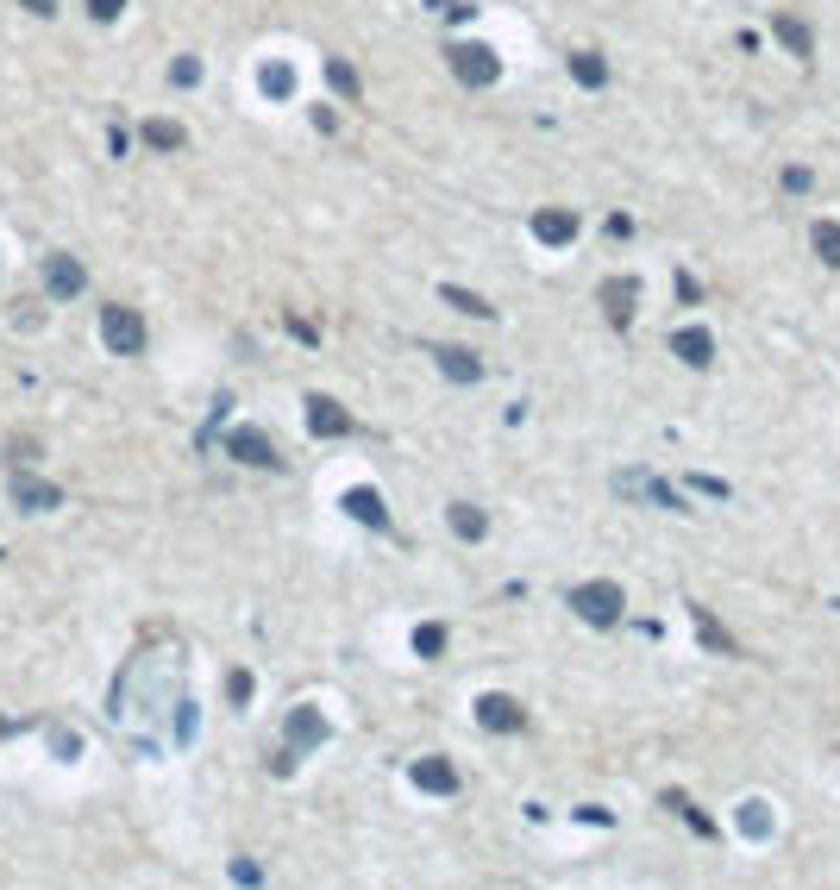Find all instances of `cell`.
<instances>
[{
    "label": "cell",
    "instance_id": "cell-1",
    "mask_svg": "<svg viewBox=\"0 0 840 890\" xmlns=\"http://www.w3.org/2000/svg\"><path fill=\"white\" fill-rule=\"evenodd\" d=\"M145 320H138V308H120V301H113V308H101V345L107 351H120V358H138V351H145Z\"/></svg>",
    "mask_w": 840,
    "mask_h": 890
},
{
    "label": "cell",
    "instance_id": "cell-2",
    "mask_svg": "<svg viewBox=\"0 0 840 890\" xmlns=\"http://www.w3.org/2000/svg\"><path fill=\"white\" fill-rule=\"evenodd\" d=\"M571 608H577L590 627H615L621 608H627V596H621V583H577V590H571Z\"/></svg>",
    "mask_w": 840,
    "mask_h": 890
},
{
    "label": "cell",
    "instance_id": "cell-3",
    "mask_svg": "<svg viewBox=\"0 0 840 890\" xmlns=\"http://www.w3.org/2000/svg\"><path fill=\"white\" fill-rule=\"evenodd\" d=\"M452 76L464 82V88H489L502 76V63H496V51H489V44H452Z\"/></svg>",
    "mask_w": 840,
    "mask_h": 890
},
{
    "label": "cell",
    "instance_id": "cell-4",
    "mask_svg": "<svg viewBox=\"0 0 840 890\" xmlns=\"http://www.w3.org/2000/svg\"><path fill=\"white\" fill-rule=\"evenodd\" d=\"M88 289V270L76 264V257H51V264H44V295H51V301H76Z\"/></svg>",
    "mask_w": 840,
    "mask_h": 890
},
{
    "label": "cell",
    "instance_id": "cell-5",
    "mask_svg": "<svg viewBox=\"0 0 840 890\" xmlns=\"http://www.w3.org/2000/svg\"><path fill=\"white\" fill-rule=\"evenodd\" d=\"M477 721H483V728L489 734H521V702L515 696H496V690H489V696H477Z\"/></svg>",
    "mask_w": 840,
    "mask_h": 890
},
{
    "label": "cell",
    "instance_id": "cell-6",
    "mask_svg": "<svg viewBox=\"0 0 840 890\" xmlns=\"http://www.w3.org/2000/svg\"><path fill=\"white\" fill-rule=\"evenodd\" d=\"M533 239L540 245H571L577 239V214L571 207H540V214H533Z\"/></svg>",
    "mask_w": 840,
    "mask_h": 890
},
{
    "label": "cell",
    "instance_id": "cell-7",
    "mask_svg": "<svg viewBox=\"0 0 840 890\" xmlns=\"http://www.w3.org/2000/svg\"><path fill=\"white\" fill-rule=\"evenodd\" d=\"M226 452L239 458V464H264V471H276V464H283V458H276V445H270L264 433H251V427L232 433V439H226Z\"/></svg>",
    "mask_w": 840,
    "mask_h": 890
},
{
    "label": "cell",
    "instance_id": "cell-8",
    "mask_svg": "<svg viewBox=\"0 0 840 890\" xmlns=\"http://www.w3.org/2000/svg\"><path fill=\"white\" fill-rule=\"evenodd\" d=\"M13 502L26 508V514H44V508H57V502H63V489H57V483H44V477H26V471H19V477H13Z\"/></svg>",
    "mask_w": 840,
    "mask_h": 890
},
{
    "label": "cell",
    "instance_id": "cell-9",
    "mask_svg": "<svg viewBox=\"0 0 840 890\" xmlns=\"http://www.w3.org/2000/svg\"><path fill=\"white\" fill-rule=\"evenodd\" d=\"M314 746H326V715L320 709H295L289 715V753H314Z\"/></svg>",
    "mask_w": 840,
    "mask_h": 890
},
{
    "label": "cell",
    "instance_id": "cell-10",
    "mask_svg": "<svg viewBox=\"0 0 840 890\" xmlns=\"http://www.w3.org/2000/svg\"><path fill=\"white\" fill-rule=\"evenodd\" d=\"M308 427L320 439H345V433H352V414H345L339 402H326V395H314V402H308Z\"/></svg>",
    "mask_w": 840,
    "mask_h": 890
},
{
    "label": "cell",
    "instance_id": "cell-11",
    "mask_svg": "<svg viewBox=\"0 0 840 890\" xmlns=\"http://www.w3.org/2000/svg\"><path fill=\"white\" fill-rule=\"evenodd\" d=\"M414 790H427V796H452L458 790V771L446 759H414Z\"/></svg>",
    "mask_w": 840,
    "mask_h": 890
},
{
    "label": "cell",
    "instance_id": "cell-12",
    "mask_svg": "<svg viewBox=\"0 0 840 890\" xmlns=\"http://www.w3.org/2000/svg\"><path fill=\"white\" fill-rule=\"evenodd\" d=\"M345 514L364 521V527H389V508H383L377 489H345Z\"/></svg>",
    "mask_w": 840,
    "mask_h": 890
},
{
    "label": "cell",
    "instance_id": "cell-13",
    "mask_svg": "<svg viewBox=\"0 0 840 890\" xmlns=\"http://www.w3.org/2000/svg\"><path fill=\"white\" fill-rule=\"evenodd\" d=\"M671 351H678L684 364H696V370H703V364L715 358V339L703 333V326H684V333H671Z\"/></svg>",
    "mask_w": 840,
    "mask_h": 890
},
{
    "label": "cell",
    "instance_id": "cell-14",
    "mask_svg": "<svg viewBox=\"0 0 840 890\" xmlns=\"http://www.w3.org/2000/svg\"><path fill=\"white\" fill-rule=\"evenodd\" d=\"M433 358H439V370H446V377H452V383H477V377H483V364H477V351H458V345H439V351H433Z\"/></svg>",
    "mask_w": 840,
    "mask_h": 890
},
{
    "label": "cell",
    "instance_id": "cell-15",
    "mask_svg": "<svg viewBox=\"0 0 840 890\" xmlns=\"http://www.w3.org/2000/svg\"><path fill=\"white\" fill-rule=\"evenodd\" d=\"M772 32L790 44V57H815V38H809V26H803L797 13H778V19H772Z\"/></svg>",
    "mask_w": 840,
    "mask_h": 890
},
{
    "label": "cell",
    "instance_id": "cell-16",
    "mask_svg": "<svg viewBox=\"0 0 840 890\" xmlns=\"http://www.w3.org/2000/svg\"><path fill=\"white\" fill-rule=\"evenodd\" d=\"M602 308H609L615 326L634 320V283H602Z\"/></svg>",
    "mask_w": 840,
    "mask_h": 890
},
{
    "label": "cell",
    "instance_id": "cell-17",
    "mask_svg": "<svg viewBox=\"0 0 840 890\" xmlns=\"http://www.w3.org/2000/svg\"><path fill=\"white\" fill-rule=\"evenodd\" d=\"M740 834H746V840H765V834H772V809H765L759 796H746V803H740Z\"/></svg>",
    "mask_w": 840,
    "mask_h": 890
},
{
    "label": "cell",
    "instance_id": "cell-18",
    "mask_svg": "<svg viewBox=\"0 0 840 890\" xmlns=\"http://www.w3.org/2000/svg\"><path fill=\"white\" fill-rule=\"evenodd\" d=\"M571 76H577L583 88H602V82H609V63H602L596 51H571Z\"/></svg>",
    "mask_w": 840,
    "mask_h": 890
},
{
    "label": "cell",
    "instance_id": "cell-19",
    "mask_svg": "<svg viewBox=\"0 0 840 890\" xmlns=\"http://www.w3.org/2000/svg\"><path fill=\"white\" fill-rule=\"evenodd\" d=\"M452 533H458V540H483V533H489L483 508H471V502H452Z\"/></svg>",
    "mask_w": 840,
    "mask_h": 890
},
{
    "label": "cell",
    "instance_id": "cell-20",
    "mask_svg": "<svg viewBox=\"0 0 840 890\" xmlns=\"http://www.w3.org/2000/svg\"><path fill=\"white\" fill-rule=\"evenodd\" d=\"M258 82H264V95H270V101H289V95H295V69H289V63H264V76H258Z\"/></svg>",
    "mask_w": 840,
    "mask_h": 890
},
{
    "label": "cell",
    "instance_id": "cell-21",
    "mask_svg": "<svg viewBox=\"0 0 840 890\" xmlns=\"http://www.w3.org/2000/svg\"><path fill=\"white\" fill-rule=\"evenodd\" d=\"M439 295H446V301H452V308H458V314H477V320H489V314H496V308H489V301H483V295H471V289H452V283H446V289H439Z\"/></svg>",
    "mask_w": 840,
    "mask_h": 890
},
{
    "label": "cell",
    "instance_id": "cell-22",
    "mask_svg": "<svg viewBox=\"0 0 840 890\" xmlns=\"http://www.w3.org/2000/svg\"><path fill=\"white\" fill-rule=\"evenodd\" d=\"M145 145L176 151V145H182V126H176V120H145Z\"/></svg>",
    "mask_w": 840,
    "mask_h": 890
},
{
    "label": "cell",
    "instance_id": "cell-23",
    "mask_svg": "<svg viewBox=\"0 0 840 890\" xmlns=\"http://www.w3.org/2000/svg\"><path fill=\"white\" fill-rule=\"evenodd\" d=\"M414 652H420V659H439V652H446V627H414Z\"/></svg>",
    "mask_w": 840,
    "mask_h": 890
},
{
    "label": "cell",
    "instance_id": "cell-24",
    "mask_svg": "<svg viewBox=\"0 0 840 890\" xmlns=\"http://www.w3.org/2000/svg\"><path fill=\"white\" fill-rule=\"evenodd\" d=\"M815 251H822L828 264H840V226L834 220H815Z\"/></svg>",
    "mask_w": 840,
    "mask_h": 890
},
{
    "label": "cell",
    "instance_id": "cell-25",
    "mask_svg": "<svg viewBox=\"0 0 840 890\" xmlns=\"http://www.w3.org/2000/svg\"><path fill=\"white\" fill-rule=\"evenodd\" d=\"M326 76H333L339 95H358V69H352V63H339V57H333V63H326Z\"/></svg>",
    "mask_w": 840,
    "mask_h": 890
},
{
    "label": "cell",
    "instance_id": "cell-26",
    "mask_svg": "<svg viewBox=\"0 0 840 890\" xmlns=\"http://www.w3.org/2000/svg\"><path fill=\"white\" fill-rule=\"evenodd\" d=\"M671 809H684V822H690L696 834H715V822H709V815H703V809H690V803H684V796H671Z\"/></svg>",
    "mask_w": 840,
    "mask_h": 890
},
{
    "label": "cell",
    "instance_id": "cell-27",
    "mask_svg": "<svg viewBox=\"0 0 840 890\" xmlns=\"http://www.w3.org/2000/svg\"><path fill=\"white\" fill-rule=\"evenodd\" d=\"M170 76H176V88H195V82H201V63H195V57H176Z\"/></svg>",
    "mask_w": 840,
    "mask_h": 890
},
{
    "label": "cell",
    "instance_id": "cell-28",
    "mask_svg": "<svg viewBox=\"0 0 840 890\" xmlns=\"http://www.w3.org/2000/svg\"><path fill=\"white\" fill-rule=\"evenodd\" d=\"M696 627H703V646H721V652H734V640H728V634H721V627H715L709 615H696Z\"/></svg>",
    "mask_w": 840,
    "mask_h": 890
},
{
    "label": "cell",
    "instance_id": "cell-29",
    "mask_svg": "<svg viewBox=\"0 0 840 890\" xmlns=\"http://www.w3.org/2000/svg\"><path fill=\"white\" fill-rule=\"evenodd\" d=\"M809 182H815V176L803 170V163H797V170H784V189H790V195H803V189H809Z\"/></svg>",
    "mask_w": 840,
    "mask_h": 890
},
{
    "label": "cell",
    "instance_id": "cell-30",
    "mask_svg": "<svg viewBox=\"0 0 840 890\" xmlns=\"http://www.w3.org/2000/svg\"><path fill=\"white\" fill-rule=\"evenodd\" d=\"M226 696H232V702H245V696H251V677H245V671H232V677H226Z\"/></svg>",
    "mask_w": 840,
    "mask_h": 890
},
{
    "label": "cell",
    "instance_id": "cell-31",
    "mask_svg": "<svg viewBox=\"0 0 840 890\" xmlns=\"http://www.w3.org/2000/svg\"><path fill=\"white\" fill-rule=\"evenodd\" d=\"M120 7H126V0H88V13H95V19H120Z\"/></svg>",
    "mask_w": 840,
    "mask_h": 890
},
{
    "label": "cell",
    "instance_id": "cell-32",
    "mask_svg": "<svg viewBox=\"0 0 840 890\" xmlns=\"http://www.w3.org/2000/svg\"><path fill=\"white\" fill-rule=\"evenodd\" d=\"M433 13H446V19H471V7H464V0H433Z\"/></svg>",
    "mask_w": 840,
    "mask_h": 890
},
{
    "label": "cell",
    "instance_id": "cell-33",
    "mask_svg": "<svg viewBox=\"0 0 840 890\" xmlns=\"http://www.w3.org/2000/svg\"><path fill=\"white\" fill-rule=\"evenodd\" d=\"M26 13H57V0H19Z\"/></svg>",
    "mask_w": 840,
    "mask_h": 890
}]
</instances>
